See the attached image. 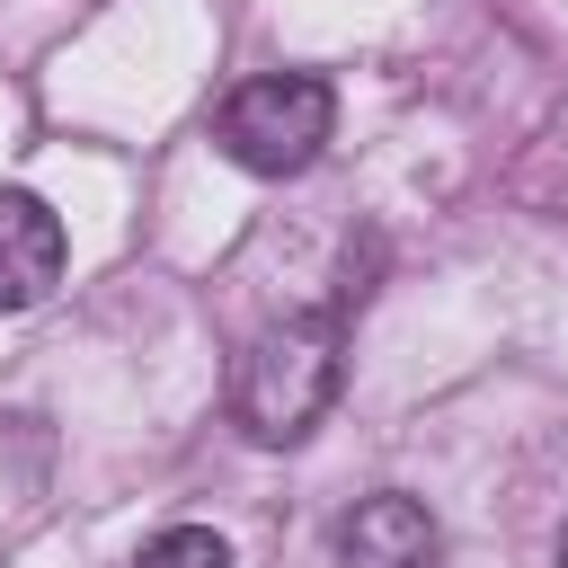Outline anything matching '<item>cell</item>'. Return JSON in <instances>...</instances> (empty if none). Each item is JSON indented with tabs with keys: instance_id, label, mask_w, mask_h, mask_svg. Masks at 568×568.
Segmentation results:
<instances>
[{
	"instance_id": "1",
	"label": "cell",
	"mask_w": 568,
	"mask_h": 568,
	"mask_svg": "<svg viewBox=\"0 0 568 568\" xmlns=\"http://www.w3.org/2000/svg\"><path fill=\"white\" fill-rule=\"evenodd\" d=\"M346 382V311H284L231 364V417L248 444H302Z\"/></svg>"
},
{
	"instance_id": "2",
	"label": "cell",
	"mask_w": 568,
	"mask_h": 568,
	"mask_svg": "<svg viewBox=\"0 0 568 568\" xmlns=\"http://www.w3.org/2000/svg\"><path fill=\"white\" fill-rule=\"evenodd\" d=\"M328 124H337V89H328L320 71H257V80H240V89L222 98L213 142H222V160H240L248 178H293V169L320 160Z\"/></svg>"
},
{
	"instance_id": "3",
	"label": "cell",
	"mask_w": 568,
	"mask_h": 568,
	"mask_svg": "<svg viewBox=\"0 0 568 568\" xmlns=\"http://www.w3.org/2000/svg\"><path fill=\"white\" fill-rule=\"evenodd\" d=\"M337 568H444V524L408 488H373L337 524Z\"/></svg>"
},
{
	"instance_id": "4",
	"label": "cell",
	"mask_w": 568,
	"mask_h": 568,
	"mask_svg": "<svg viewBox=\"0 0 568 568\" xmlns=\"http://www.w3.org/2000/svg\"><path fill=\"white\" fill-rule=\"evenodd\" d=\"M62 213L27 186H0V311H36L53 284H62Z\"/></svg>"
},
{
	"instance_id": "5",
	"label": "cell",
	"mask_w": 568,
	"mask_h": 568,
	"mask_svg": "<svg viewBox=\"0 0 568 568\" xmlns=\"http://www.w3.org/2000/svg\"><path fill=\"white\" fill-rule=\"evenodd\" d=\"M133 568H231V541L204 532V524H169V532H151L133 550Z\"/></svg>"
},
{
	"instance_id": "6",
	"label": "cell",
	"mask_w": 568,
	"mask_h": 568,
	"mask_svg": "<svg viewBox=\"0 0 568 568\" xmlns=\"http://www.w3.org/2000/svg\"><path fill=\"white\" fill-rule=\"evenodd\" d=\"M559 568H568V524H559Z\"/></svg>"
}]
</instances>
